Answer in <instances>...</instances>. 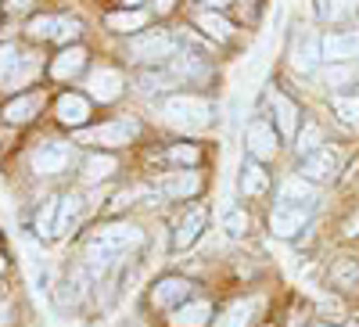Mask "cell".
I'll return each instance as SVG.
<instances>
[{
  "label": "cell",
  "instance_id": "cell-19",
  "mask_svg": "<svg viewBox=\"0 0 359 327\" xmlns=\"http://www.w3.org/2000/svg\"><path fill=\"white\" fill-rule=\"evenodd\" d=\"M169 79H208V65H205V58L201 54H176L172 62H169Z\"/></svg>",
  "mask_w": 359,
  "mask_h": 327
},
{
  "label": "cell",
  "instance_id": "cell-7",
  "mask_svg": "<svg viewBox=\"0 0 359 327\" xmlns=\"http://www.w3.org/2000/svg\"><path fill=\"white\" fill-rule=\"evenodd\" d=\"M309 205H298V201H277L273 213H269V230H273L277 237H294L298 230H302L309 223Z\"/></svg>",
  "mask_w": 359,
  "mask_h": 327
},
{
  "label": "cell",
  "instance_id": "cell-38",
  "mask_svg": "<svg viewBox=\"0 0 359 327\" xmlns=\"http://www.w3.org/2000/svg\"><path fill=\"white\" fill-rule=\"evenodd\" d=\"M355 277H359V266H355V262H338V266H334V281L348 284V281H355Z\"/></svg>",
  "mask_w": 359,
  "mask_h": 327
},
{
  "label": "cell",
  "instance_id": "cell-3",
  "mask_svg": "<svg viewBox=\"0 0 359 327\" xmlns=\"http://www.w3.org/2000/svg\"><path fill=\"white\" fill-rule=\"evenodd\" d=\"M180 40L172 33H162V29H155V33H140L130 40V58L140 65H169L172 58L180 54L176 51Z\"/></svg>",
  "mask_w": 359,
  "mask_h": 327
},
{
  "label": "cell",
  "instance_id": "cell-23",
  "mask_svg": "<svg viewBox=\"0 0 359 327\" xmlns=\"http://www.w3.org/2000/svg\"><path fill=\"white\" fill-rule=\"evenodd\" d=\"M280 201H298V205H309V209H313V201H316V184L302 180V176H291V180L280 184Z\"/></svg>",
  "mask_w": 359,
  "mask_h": 327
},
{
  "label": "cell",
  "instance_id": "cell-42",
  "mask_svg": "<svg viewBox=\"0 0 359 327\" xmlns=\"http://www.w3.org/2000/svg\"><path fill=\"white\" fill-rule=\"evenodd\" d=\"M205 4H216V8H223V4H226V0H205Z\"/></svg>",
  "mask_w": 359,
  "mask_h": 327
},
{
  "label": "cell",
  "instance_id": "cell-39",
  "mask_svg": "<svg viewBox=\"0 0 359 327\" xmlns=\"http://www.w3.org/2000/svg\"><path fill=\"white\" fill-rule=\"evenodd\" d=\"M22 8H29V0H8V11H22Z\"/></svg>",
  "mask_w": 359,
  "mask_h": 327
},
{
  "label": "cell",
  "instance_id": "cell-29",
  "mask_svg": "<svg viewBox=\"0 0 359 327\" xmlns=\"http://www.w3.org/2000/svg\"><path fill=\"white\" fill-rule=\"evenodd\" d=\"M331 108L345 126H359V94H331Z\"/></svg>",
  "mask_w": 359,
  "mask_h": 327
},
{
  "label": "cell",
  "instance_id": "cell-40",
  "mask_svg": "<svg viewBox=\"0 0 359 327\" xmlns=\"http://www.w3.org/2000/svg\"><path fill=\"white\" fill-rule=\"evenodd\" d=\"M155 8H158V11H162V15H165V11H169V8H172V0H155Z\"/></svg>",
  "mask_w": 359,
  "mask_h": 327
},
{
  "label": "cell",
  "instance_id": "cell-8",
  "mask_svg": "<svg viewBox=\"0 0 359 327\" xmlns=\"http://www.w3.org/2000/svg\"><path fill=\"white\" fill-rule=\"evenodd\" d=\"M245 152L255 162L273 159L277 155V130H273V123H266V119H252L248 130H245Z\"/></svg>",
  "mask_w": 359,
  "mask_h": 327
},
{
  "label": "cell",
  "instance_id": "cell-33",
  "mask_svg": "<svg viewBox=\"0 0 359 327\" xmlns=\"http://www.w3.org/2000/svg\"><path fill=\"white\" fill-rule=\"evenodd\" d=\"M165 159H169L172 166H184V169L191 166V169H194V166L201 162V152H198L194 144H172L169 152H165Z\"/></svg>",
  "mask_w": 359,
  "mask_h": 327
},
{
  "label": "cell",
  "instance_id": "cell-15",
  "mask_svg": "<svg viewBox=\"0 0 359 327\" xmlns=\"http://www.w3.org/2000/svg\"><path fill=\"white\" fill-rule=\"evenodd\" d=\"M269 108H273L277 133H280V137H298V105H294L287 94L273 91V94H269Z\"/></svg>",
  "mask_w": 359,
  "mask_h": 327
},
{
  "label": "cell",
  "instance_id": "cell-37",
  "mask_svg": "<svg viewBox=\"0 0 359 327\" xmlns=\"http://www.w3.org/2000/svg\"><path fill=\"white\" fill-rule=\"evenodd\" d=\"M83 33V25L76 22V18H62V25H57V36L54 40H62V44H72L76 36Z\"/></svg>",
  "mask_w": 359,
  "mask_h": 327
},
{
  "label": "cell",
  "instance_id": "cell-13",
  "mask_svg": "<svg viewBox=\"0 0 359 327\" xmlns=\"http://www.w3.org/2000/svg\"><path fill=\"white\" fill-rule=\"evenodd\" d=\"M327 65H348L352 58H359V33H331L320 44Z\"/></svg>",
  "mask_w": 359,
  "mask_h": 327
},
{
  "label": "cell",
  "instance_id": "cell-9",
  "mask_svg": "<svg viewBox=\"0 0 359 327\" xmlns=\"http://www.w3.org/2000/svg\"><path fill=\"white\" fill-rule=\"evenodd\" d=\"M338 169H341L338 152H331V147H320V152H313V155L302 159V169H298V176H302V180H309V184H327V180H334V176H338Z\"/></svg>",
  "mask_w": 359,
  "mask_h": 327
},
{
  "label": "cell",
  "instance_id": "cell-26",
  "mask_svg": "<svg viewBox=\"0 0 359 327\" xmlns=\"http://www.w3.org/2000/svg\"><path fill=\"white\" fill-rule=\"evenodd\" d=\"M194 22H198L201 33L212 36V40H230V36H233V25H230L223 15H216V11H201Z\"/></svg>",
  "mask_w": 359,
  "mask_h": 327
},
{
  "label": "cell",
  "instance_id": "cell-1",
  "mask_svg": "<svg viewBox=\"0 0 359 327\" xmlns=\"http://www.w3.org/2000/svg\"><path fill=\"white\" fill-rule=\"evenodd\" d=\"M144 245V230L133 227V223H111V227H101L86 245V262L94 270H108L115 262V255H126L130 248H140Z\"/></svg>",
  "mask_w": 359,
  "mask_h": 327
},
{
  "label": "cell",
  "instance_id": "cell-10",
  "mask_svg": "<svg viewBox=\"0 0 359 327\" xmlns=\"http://www.w3.org/2000/svg\"><path fill=\"white\" fill-rule=\"evenodd\" d=\"M191 281L187 277H176V274H169V277H162L155 288H151V306H158V309H176V306H184V302H191Z\"/></svg>",
  "mask_w": 359,
  "mask_h": 327
},
{
  "label": "cell",
  "instance_id": "cell-2",
  "mask_svg": "<svg viewBox=\"0 0 359 327\" xmlns=\"http://www.w3.org/2000/svg\"><path fill=\"white\" fill-rule=\"evenodd\" d=\"M162 115H165V123L176 126V130H201V126L212 123L216 105L198 98V94H172V98L162 101Z\"/></svg>",
  "mask_w": 359,
  "mask_h": 327
},
{
  "label": "cell",
  "instance_id": "cell-14",
  "mask_svg": "<svg viewBox=\"0 0 359 327\" xmlns=\"http://www.w3.org/2000/svg\"><path fill=\"white\" fill-rule=\"evenodd\" d=\"M320 58H323V51H320V40L313 36V33H302L294 44H291V65L302 72V76H309V72H316V65H320Z\"/></svg>",
  "mask_w": 359,
  "mask_h": 327
},
{
  "label": "cell",
  "instance_id": "cell-35",
  "mask_svg": "<svg viewBox=\"0 0 359 327\" xmlns=\"http://www.w3.org/2000/svg\"><path fill=\"white\" fill-rule=\"evenodd\" d=\"M323 79H327V86H334V94H341V86H348L355 79V69H352V62L348 65H327Z\"/></svg>",
  "mask_w": 359,
  "mask_h": 327
},
{
  "label": "cell",
  "instance_id": "cell-30",
  "mask_svg": "<svg viewBox=\"0 0 359 327\" xmlns=\"http://www.w3.org/2000/svg\"><path fill=\"white\" fill-rule=\"evenodd\" d=\"M320 144H323V130H320L316 123H306L302 133L294 137V152H298V159H306V155L320 152Z\"/></svg>",
  "mask_w": 359,
  "mask_h": 327
},
{
  "label": "cell",
  "instance_id": "cell-36",
  "mask_svg": "<svg viewBox=\"0 0 359 327\" xmlns=\"http://www.w3.org/2000/svg\"><path fill=\"white\" fill-rule=\"evenodd\" d=\"M223 230H226L230 237H241V234L248 230V216H245V209H237V205H233V209H226V213H223Z\"/></svg>",
  "mask_w": 359,
  "mask_h": 327
},
{
  "label": "cell",
  "instance_id": "cell-34",
  "mask_svg": "<svg viewBox=\"0 0 359 327\" xmlns=\"http://www.w3.org/2000/svg\"><path fill=\"white\" fill-rule=\"evenodd\" d=\"M57 25H62V18H57V15H36L33 22H29V33H33L36 40H54L57 36Z\"/></svg>",
  "mask_w": 359,
  "mask_h": 327
},
{
  "label": "cell",
  "instance_id": "cell-25",
  "mask_svg": "<svg viewBox=\"0 0 359 327\" xmlns=\"http://www.w3.org/2000/svg\"><path fill=\"white\" fill-rule=\"evenodd\" d=\"M79 209H83V201L79 194H65V198H57V220H54V237H62L76 220H79Z\"/></svg>",
  "mask_w": 359,
  "mask_h": 327
},
{
  "label": "cell",
  "instance_id": "cell-5",
  "mask_svg": "<svg viewBox=\"0 0 359 327\" xmlns=\"http://www.w3.org/2000/svg\"><path fill=\"white\" fill-rule=\"evenodd\" d=\"M29 76H33V62L15 44H0V91H15Z\"/></svg>",
  "mask_w": 359,
  "mask_h": 327
},
{
  "label": "cell",
  "instance_id": "cell-11",
  "mask_svg": "<svg viewBox=\"0 0 359 327\" xmlns=\"http://www.w3.org/2000/svg\"><path fill=\"white\" fill-rule=\"evenodd\" d=\"M205 227H208V209H205V205H194V209H187L184 220H180L176 230H172V248H176V252H187L191 245H198V237H201Z\"/></svg>",
  "mask_w": 359,
  "mask_h": 327
},
{
  "label": "cell",
  "instance_id": "cell-4",
  "mask_svg": "<svg viewBox=\"0 0 359 327\" xmlns=\"http://www.w3.org/2000/svg\"><path fill=\"white\" fill-rule=\"evenodd\" d=\"M133 137H137V123H133V119H111V123H101L94 130H83L79 144H90V147H126Z\"/></svg>",
  "mask_w": 359,
  "mask_h": 327
},
{
  "label": "cell",
  "instance_id": "cell-6",
  "mask_svg": "<svg viewBox=\"0 0 359 327\" xmlns=\"http://www.w3.org/2000/svg\"><path fill=\"white\" fill-rule=\"evenodd\" d=\"M29 162H33V173H40V176H62L72 166V147L62 140H47L36 147Z\"/></svg>",
  "mask_w": 359,
  "mask_h": 327
},
{
  "label": "cell",
  "instance_id": "cell-27",
  "mask_svg": "<svg viewBox=\"0 0 359 327\" xmlns=\"http://www.w3.org/2000/svg\"><path fill=\"white\" fill-rule=\"evenodd\" d=\"M359 0H316V15L323 22H345L348 15H355Z\"/></svg>",
  "mask_w": 359,
  "mask_h": 327
},
{
  "label": "cell",
  "instance_id": "cell-22",
  "mask_svg": "<svg viewBox=\"0 0 359 327\" xmlns=\"http://www.w3.org/2000/svg\"><path fill=\"white\" fill-rule=\"evenodd\" d=\"M40 105H43L40 94H18L15 101L4 105V119H8V123H29V119L40 112Z\"/></svg>",
  "mask_w": 359,
  "mask_h": 327
},
{
  "label": "cell",
  "instance_id": "cell-21",
  "mask_svg": "<svg viewBox=\"0 0 359 327\" xmlns=\"http://www.w3.org/2000/svg\"><path fill=\"white\" fill-rule=\"evenodd\" d=\"M83 65H86V51H83V47H65V51L50 62V76H54V79H72V76L83 72Z\"/></svg>",
  "mask_w": 359,
  "mask_h": 327
},
{
  "label": "cell",
  "instance_id": "cell-43",
  "mask_svg": "<svg viewBox=\"0 0 359 327\" xmlns=\"http://www.w3.org/2000/svg\"><path fill=\"white\" fill-rule=\"evenodd\" d=\"M0 270H4V259H0Z\"/></svg>",
  "mask_w": 359,
  "mask_h": 327
},
{
  "label": "cell",
  "instance_id": "cell-41",
  "mask_svg": "<svg viewBox=\"0 0 359 327\" xmlns=\"http://www.w3.org/2000/svg\"><path fill=\"white\" fill-rule=\"evenodd\" d=\"M123 4H126L130 11H137V8H140V0H123Z\"/></svg>",
  "mask_w": 359,
  "mask_h": 327
},
{
  "label": "cell",
  "instance_id": "cell-16",
  "mask_svg": "<svg viewBox=\"0 0 359 327\" xmlns=\"http://www.w3.org/2000/svg\"><path fill=\"white\" fill-rule=\"evenodd\" d=\"M86 86H90V98L108 105V101H115L118 94H123V76H118L115 69H97L86 79Z\"/></svg>",
  "mask_w": 359,
  "mask_h": 327
},
{
  "label": "cell",
  "instance_id": "cell-24",
  "mask_svg": "<svg viewBox=\"0 0 359 327\" xmlns=\"http://www.w3.org/2000/svg\"><path fill=\"white\" fill-rule=\"evenodd\" d=\"M118 169V162H115V155H101V152H94V155H86V162H83V176L90 184H101V180H108V176Z\"/></svg>",
  "mask_w": 359,
  "mask_h": 327
},
{
  "label": "cell",
  "instance_id": "cell-20",
  "mask_svg": "<svg viewBox=\"0 0 359 327\" xmlns=\"http://www.w3.org/2000/svg\"><path fill=\"white\" fill-rule=\"evenodd\" d=\"M208 316H212V306L205 299H191L172 309V327H208Z\"/></svg>",
  "mask_w": 359,
  "mask_h": 327
},
{
  "label": "cell",
  "instance_id": "cell-44",
  "mask_svg": "<svg viewBox=\"0 0 359 327\" xmlns=\"http://www.w3.org/2000/svg\"><path fill=\"white\" fill-rule=\"evenodd\" d=\"M320 327H327V323H320Z\"/></svg>",
  "mask_w": 359,
  "mask_h": 327
},
{
  "label": "cell",
  "instance_id": "cell-18",
  "mask_svg": "<svg viewBox=\"0 0 359 327\" xmlns=\"http://www.w3.org/2000/svg\"><path fill=\"white\" fill-rule=\"evenodd\" d=\"M90 101L83 94H62L57 98V123L62 126H86Z\"/></svg>",
  "mask_w": 359,
  "mask_h": 327
},
{
  "label": "cell",
  "instance_id": "cell-28",
  "mask_svg": "<svg viewBox=\"0 0 359 327\" xmlns=\"http://www.w3.org/2000/svg\"><path fill=\"white\" fill-rule=\"evenodd\" d=\"M252 313H255V302L252 299H241V302H233L223 316H216V327H248L252 323Z\"/></svg>",
  "mask_w": 359,
  "mask_h": 327
},
{
  "label": "cell",
  "instance_id": "cell-32",
  "mask_svg": "<svg viewBox=\"0 0 359 327\" xmlns=\"http://www.w3.org/2000/svg\"><path fill=\"white\" fill-rule=\"evenodd\" d=\"M147 15L144 11H118V15H108V25L115 29V33H137V29H144Z\"/></svg>",
  "mask_w": 359,
  "mask_h": 327
},
{
  "label": "cell",
  "instance_id": "cell-31",
  "mask_svg": "<svg viewBox=\"0 0 359 327\" xmlns=\"http://www.w3.org/2000/svg\"><path fill=\"white\" fill-rule=\"evenodd\" d=\"M54 220H57V198H43V205L36 209V234L43 241L54 237Z\"/></svg>",
  "mask_w": 359,
  "mask_h": 327
},
{
  "label": "cell",
  "instance_id": "cell-17",
  "mask_svg": "<svg viewBox=\"0 0 359 327\" xmlns=\"http://www.w3.org/2000/svg\"><path fill=\"white\" fill-rule=\"evenodd\" d=\"M266 187H269V173L262 169V162L245 159L241 176H237V191H241L245 198H255V194H266Z\"/></svg>",
  "mask_w": 359,
  "mask_h": 327
},
{
  "label": "cell",
  "instance_id": "cell-12",
  "mask_svg": "<svg viewBox=\"0 0 359 327\" xmlns=\"http://www.w3.org/2000/svg\"><path fill=\"white\" fill-rule=\"evenodd\" d=\"M201 173H194V169H176V173H169V176H162V180H155V191L162 194V198H194L198 191H201Z\"/></svg>",
  "mask_w": 359,
  "mask_h": 327
}]
</instances>
